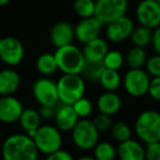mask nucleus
<instances>
[{
    "mask_svg": "<svg viewBox=\"0 0 160 160\" xmlns=\"http://www.w3.org/2000/svg\"><path fill=\"white\" fill-rule=\"evenodd\" d=\"M128 0H96L94 17L103 25L126 16Z\"/></svg>",
    "mask_w": 160,
    "mask_h": 160,
    "instance_id": "0eeeda50",
    "label": "nucleus"
},
{
    "mask_svg": "<svg viewBox=\"0 0 160 160\" xmlns=\"http://www.w3.org/2000/svg\"><path fill=\"white\" fill-rule=\"evenodd\" d=\"M45 160H75L71 153L68 151L64 150V149H59V150L55 151V152L51 153V155L46 156Z\"/></svg>",
    "mask_w": 160,
    "mask_h": 160,
    "instance_id": "c9c22d12",
    "label": "nucleus"
},
{
    "mask_svg": "<svg viewBox=\"0 0 160 160\" xmlns=\"http://www.w3.org/2000/svg\"><path fill=\"white\" fill-rule=\"evenodd\" d=\"M33 142L38 152L44 155H51L62 149V132L56 126L49 124L41 125L33 135Z\"/></svg>",
    "mask_w": 160,
    "mask_h": 160,
    "instance_id": "39448f33",
    "label": "nucleus"
},
{
    "mask_svg": "<svg viewBox=\"0 0 160 160\" xmlns=\"http://www.w3.org/2000/svg\"><path fill=\"white\" fill-rule=\"evenodd\" d=\"M55 108L53 107H41L38 110L42 120H52L55 116Z\"/></svg>",
    "mask_w": 160,
    "mask_h": 160,
    "instance_id": "e433bc0d",
    "label": "nucleus"
},
{
    "mask_svg": "<svg viewBox=\"0 0 160 160\" xmlns=\"http://www.w3.org/2000/svg\"><path fill=\"white\" fill-rule=\"evenodd\" d=\"M99 83L104 91L115 92L122 85V77L118 70L104 68L99 79Z\"/></svg>",
    "mask_w": 160,
    "mask_h": 160,
    "instance_id": "4be33fe9",
    "label": "nucleus"
},
{
    "mask_svg": "<svg viewBox=\"0 0 160 160\" xmlns=\"http://www.w3.org/2000/svg\"><path fill=\"white\" fill-rule=\"evenodd\" d=\"M151 44L155 49L156 54L160 55V27L152 30V38H151Z\"/></svg>",
    "mask_w": 160,
    "mask_h": 160,
    "instance_id": "4c0bfd02",
    "label": "nucleus"
},
{
    "mask_svg": "<svg viewBox=\"0 0 160 160\" xmlns=\"http://www.w3.org/2000/svg\"><path fill=\"white\" fill-rule=\"evenodd\" d=\"M109 51V45L107 41L101 38H97L86 43L82 49V54L85 56L86 62H102L103 58L105 57Z\"/></svg>",
    "mask_w": 160,
    "mask_h": 160,
    "instance_id": "f3484780",
    "label": "nucleus"
},
{
    "mask_svg": "<svg viewBox=\"0 0 160 160\" xmlns=\"http://www.w3.org/2000/svg\"><path fill=\"white\" fill-rule=\"evenodd\" d=\"M36 69L41 75H43V77H48L55 73L58 68L54 53H43L38 56L36 59Z\"/></svg>",
    "mask_w": 160,
    "mask_h": 160,
    "instance_id": "5701e85b",
    "label": "nucleus"
},
{
    "mask_svg": "<svg viewBox=\"0 0 160 160\" xmlns=\"http://www.w3.org/2000/svg\"><path fill=\"white\" fill-rule=\"evenodd\" d=\"M93 124L96 125L97 129L99 132H107L111 128L112 126V120H111V116L109 115H105V114L102 113H99L96 118H93Z\"/></svg>",
    "mask_w": 160,
    "mask_h": 160,
    "instance_id": "473e14b6",
    "label": "nucleus"
},
{
    "mask_svg": "<svg viewBox=\"0 0 160 160\" xmlns=\"http://www.w3.org/2000/svg\"><path fill=\"white\" fill-rule=\"evenodd\" d=\"M23 110L22 102L16 97H0V122L6 124L18 122Z\"/></svg>",
    "mask_w": 160,
    "mask_h": 160,
    "instance_id": "4468645a",
    "label": "nucleus"
},
{
    "mask_svg": "<svg viewBox=\"0 0 160 160\" xmlns=\"http://www.w3.org/2000/svg\"><path fill=\"white\" fill-rule=\"evenodd\" d=\"M156 1H157V2H158V3H159V5H160V0H156Z\"/></svg>",
    "mask_w": 160,
    "mask_h": 160,
    "instance_id": "a19ab883",
    "label": "nucleus"
},
{
    "mask_svg": "<svg viewBox=\"0 0 160 160\" xmlns=\"http://www.w3.org/2000/svg\"><path fill=\"white\" fill-rule=\"evenodd\" d=\"M102 64L104 68L118 70L124 64V56L118 51H109L103 58Z\"/></svg>",
    "mask_w": 160,
    "mask_h": 160,
    "instance_id": "c756f323",
    "label": "nucleus"
},
{
    "mask_svg": "<svg viewBox=\"0 0 160 160\" xmlns=\"http://www.w3.org/2000/svg\"><path fill=\"white\" fill-rule=\"evenodd\" d=\"M136 19L142 27L155 30L160 27V5L156 0H142L136 8Z\"/></svg>",
    "mask_w": 160,
    "mask_h": 160,
    "instance_id": "9b49d317",
    "label": "nucleus"
},
{
    "mask_svg": "<svg viewBox=\"0 0 160 160\" xmlns=\"http://www.w3.org/2000/svg\"><path fill=\"white\" fill-rule=\"evenodd\" d=\"M145 160H160V142L146 144Z\"/></svg>",
    "mask_w": 160,
    "mask_h": 160,
    "instance_id": "72a5a7b5",
    "label": "nucleus"
},
{
    "mask_svg": "<svg viewBox=\"0 0 160 160\" xmlns=\"http://www.w3.org/2000/svg\"><path fill=\"white\" fill-rule=\"evenodd\" d=\"M147 59V52L145 48L133 46L126 55V62L129 69H142L145 66Z\"/></svg>",
    "mask_w": 160,
    "mask_h": 160,
    "instance_id": "b1692460",
    "label": "nucleus"
},
{
    "mask_svg": "<svg viewBox=\"0 0 160 160\" xmlns=\"http://www.w3.org/2000/svg\"><path fill=\"white\" fill-rule=\"evenodd\" d=\"M1 40H2V38H0V43H1Z\"/></svg>",
    "mask_w": 160,
    "mask_h": 160,
    "instance_id": "79ce46f5",
    "label": "nucleus"
},
{
    "mask_svg": "<svg viewBox=\"0 0 160 160\" xmlns=\"http://www.w3.org/2000/svg\"><path fill=\"white\" fill-rule=\"evenodd\" d=\"M75 160H96L93 157H90V156H82V157H79L78 159Z\"/></svg>",
    "mask_w": 160,
    "mask_h": 160,
    "instance_id": "58836bf2",
    "label": "nucleus"
},
{
    "mask_svg": "<svg viewBox=\"0 0 160 160\" xmlns=\"http://www.w3.org/2000/svg\"><path fill=\"white\" fill-rule=\"evenodd\" d=\"M19 124L27 135L33 137L36 129L42 125V118L38 111L34 109H24L19 118Z\"/></svg>",
    "mask_w": 160,
    "mask_h": 160,
    "instance_id": "412c9836",
    "label": "nucleus"
},
{
    "mask_svg": "<svg viewBox=\"0 0 160 160\" xmlns=\"http://www.w3.org/2000/svg\"><path fill=\"white\" fill-rule=\"evenodd\" d=\"M110 131H111L112 137L118 142L131 139L132 129H131V127L128 126V124L123 122V121H118V122L113 123L111 128H110Z\"/></svg>",
    "mask_w": 160,
    "mask_h": 160,
    "instance_id": "c85d7f7f",
    "label": "nucleus"
},
{
    "mask_svg": "<svg viewBox=\"0 0 160 160\" xmlns=\"http://www.w3.org/2000/svg\"><path fill=\"white\" fill-rule=\"evenodd\" d=\"M103 24L96 18L81 19L75 27V38L80 43L86 44L97 38H100Z\"/></svg>",
    "mask_w": 160,
    "mask_h": 160,
    "instance_id": "ddd939ff",
    "label": "nucleus"
},
{
    "mask_svg": "<svg viewBox=\"0 0 160 160\" xmlns=\"http://www.w3.org/2000/svg\"><path fill=\"white\" fill-rule=\"evenodd\" d=\"M104 70V66L102 62H86L85 67L81 71V77L90 82H99L100 76Z\"/></svg>",
    "mask_w": 160,
    "mask_h": 160,
    "instance_id": "cd10ccee",
    "label": "nucleus"
},
{
    "mask_svg": "<svg viewBox=\"0 0 160 160\" xmlns=\"http://www.w3.org/2000/svg\"><path fill=\"white\" fill-rule=\"evenodd\" d=\"M38 153L33 138L27 134L8 136L1 147L3 160H38Z\"/></svg>",
    "mask_w": 160,
    "mask_h": 160,
    "instance_id": "f257e3e1",
    "label": "nucleus"
},
{
    "mask_svg": "<svg viewBox=\"0 0 160 160\" xmlns=\"http://www.w3.org/2000/svg\"><path fill=\"white\" fill-rule=\"evenodd\" d=\"M54 120L56 123V127L60 132H71L80 118L76 114L72 105L62 103L56 109Z\"/></svg>",
    "mask_w": 160,
    "mask_h": 160,
    "instance_id": "dca6fc26",
    "label": "nucleus"
},
{
    "mask_svg": "<svg viewBox=\"0 0 160 160\" xmlns=\"http://www.w3.org/2000/svg\"><path fill=\"white\" fill-rule=\"evenodd\" d=\"M72 108L79 118H88L90 116V114L92 113V111H93L92 102L89 99L85 98V97L76 101L72 104Z\"/></svg>",
    "mask_w": 160,
    "mask_h": 160,
    "instance_id": "7c9ffc66",
    "label": "nucleus"
},
{
    "mask_svg": "<svg viewBox=\"0 0 160 160\" xmlns=\"http://www.w3.org/2000/svg\"><path fill=\"white\" fill-rule=\"evenodd\" d=\"M105 25V36L110 42L113 43H121L129 38L135 28L133 20L126 16L121 17Z\"/></svg>",
    "mask_w": 160,
    "mask_h": 160,
    "instance_id": "f8f14e48",
    "label": "nucleus"
},
{
    "mask_svg": "<svg viewBox=\"0 0 160 160\" xmlns=\"http://www.w3.org/2000/svg\"><path fill=\"white\" fill-rule=\"evenodd\" d=\"M11 0H0V8L1 7H5V6H7L8 3L10 2Z\"/></svg>",
    "mask_w": 160,
    "mask_h": 160,
    "instance_id": "ea45409f",
    "label": "nucleus"
},
{
    "mask_svg": "<svg viewBox=\"0 0 160 160\" xmlns=\"http://www.w3.org/2000/svg\"><path fill=\"white\" fill-rule=\"evenodd\" d=\"M116 149L109 142H99L93 148V158L96 160H115Z\"/></svg>",
    "mask_w": 160,
    "mask_h": 160,
    "instance_id": "a878e982",
    "label": "nucleus"
},
{
    "mask_svg": "<svg viewBox=\"0 0 160 160\" xmlns=\"http://www.w3.org/2000/svg\"><path fill=\"white\" fill-rule=\"evenodd\" d=\"M32 93L41 107L55 108L59 103L56 82L48 77H41L36 79L32 87Z\"/></svg>",
    "mask_w": 160,
    "mask_h": 160,
    "instance_id": "1a4fd4ad",
    "label": "nucleus"
},
{
    "mask_svg": "<svg viewBox=\"0 0 160 160\" xmlns=\"http://www.w3.org/2000/svg\"><path fill=\"white\" fill-rule=\"evenodd\" d=\"M100 132L89 118H80L71 131L73 144L81 150H90L99 142Z\"/></svg>",
    "mask_w": 160,
    "mask_h": 160,
    "instance_id": "423d86ee",
    "label": "nucleus"
},
{
    "mask_svg": "<svg viewBox=\"0 0 160 160\" xmlns=\"http://www.w3.org/2000/svg\"><path fill=\"white\" fill-rule=\"evenodd\" d=\"M57 68L65 75H81L86 64L82 51L73 44L56 48L54 53Z\"/></svg>",
    "mask_w": 160,
    "mask_h": 160,
    "instance_id": "f03ea898",
    "label": "nucleus"
},
{
    "mask_svg": "<svg viewBox=\"0 0 160 160\" xmlns=\"http://www.w3.org/2000/svg\"><path fill=\"white\" fill-rule=\"evenodd\" d=\"M116 155L120 160H145V148L135 139H127L118 144Z\"/></svg>",
    "mask_w": 160,
    "mask_h": 160,
    "instance_id": "a211bd4d",
    "label": "nucleus"
},
{
    "mask_svg": "<svg viewBox=\"0 0 160 160\" xmlns=\"http://www.w3.org/2000/svg\"><path fill=\"white\" fill-rule=\"evenodd\" d=\"M24 58V47L13 36L3 38L0 43V60L8 67L18 66Z\"/></svg>",
    "mask_w": 160,
    "mask_h": 160,
    "instance_id": "9d476101",
    "label": "nucleus"
},
{
    "mask_svg": "<svg viewBox=\"0 0 160 160\" xmlns=\"http://www.w3.org/2000/svg\"><path fill=\"white\" fill-rule=\"evenodd\" d=\"M73 11L81 19L94 17L96 0H75L73 1Z\"/></svg>",
    "mask_w": 160,
    "mask_h": 160,
    "instance_id": "bb28decb",
    "label": "nucleus"
},
{
    "mask_svg": "<svg viewBox=\"0 0 160 160\" xmlns=\"http://www.w3.org/2000/svg\"><path fill=\"white\" fill-rule=\"evenodd\" d=\"M135 133L145 144L160 142V113L155 110L142 111L135 121Z\"/></svg>",
    "mask_w": 160,
    "mask_h": 160,
    "instance_id": "20e7f679",
    "label": "nucleus"
},
{
    "mask_svg": "<svg viewBox=\"0 0 160 160\" xmlns=\"http://www.w3.org/2000/svg\"><path fill=\"white\" fill-rule=\"evenodd\" d=\"M57 92L59 102L72 105L86 93V81L81 75H65L57 80Z\"/></svg>",
    "mask_w": 160,
    "mask_h": 160,
    "instance_id": "7ed1b4c3",
    "label": "nucleus"
},
{
    "mask_svg": "<svg viewBox=\"0 0 160 160\" xmlns=\"http://www.w3.org/2000/svg\"><path fill=\"white\" fill-rule=\"evenodd\" d=\"M49 38L55 48L72 44L75 40V28L68 22H57L52 27Z\"/></svg>",
    "mask_w": 160,
    "mask_h": 160,
    "instance_id": "2eb2a0df",
    "label": "nucleus"
},
{
    "mask_svg": "<svg viewBox=\"0 0 160 160\" xmlns=\"http://www.w3.org/2000/svg\"><path fill=\"white\" fill-rule=\"evenodd\" d=\"M129 38H131V42L134 46L145 48V47L149 46V45L151 44L152 30L139 25V27H137V28H134Z\"/></svg>",
    "mask_w": 160,
    "mask_h": 160,
    "instance_id": "393cba45",
    "label": "nucleus"
},
{
    "mask_svg": "<svg viewBox=\"0 0 160 160\" xmlns=\"http://www.w3.org/2000/svg\"><path fill=\"white\" fill-rule=\"evenodd\" d=\"M122 108V99L116 92L105 91L100 94L97 100V109L99 113L105 115H115Z\"/></svg>",
    "mask_w": 160,
    "mask_h": 160,
    "instance_id": "aec40b11",
    "label": "nucleus"
},
{
    "mask_svg": "<svg viewBox=\"0 0 160 160\" xmlns=\"http://www.w3.org/2000/svg\"><path fill=\"white\" fill-rule=\"evenodd\" d=\"M148 94L152 100L160 102V77H155L150 80Z\"/></svg>",
    "mask_w": 160,
    "mask_h": 160,
    "instance_id": "f704fd0d",
    "label": "nucleus"
},
{
    "mask_svg": "<svg viewBox=\"0 0 160 160\" xmlns=\"http://www.w3.org/2000/svg\"><path fill=\"white\" fill-rule=\"evenodd\" d=\"M150 76L144 69H129L122 79L124 89L131 97L142 98L148 93Z\"/></svg>",
    "mask_w": 160,
    "mask_h": 160,
    "instance_id": "6e6552de",
    "label": "nucleus"
},
{
    "mask_svg": "<svg viewBox=\"0 0 160 160\" xmlns=\"http://www.w3.org/2000/svg\"><path fill=\"white\" fill-rule=\"evenodd\" d=\"M145 68L150 77H160V55L156 54L149 57L145 64Z\"/></svg>",
    "mask_w": 160,
    "mask_h": 160,
    "instance_id": "2f4dec72",
    "label": "nucleus"
},
{
    "mask_svg": "<svg viewBox=\"0 0 160 160\" xmlns=\"http://www.w3.org/2000/svg\"><path fill=\"white\" fill-rule=\"evenodd\" d=\"M21 83V77L18 71L12 68L0 70V97L13 96L18 91Z\"/></svg>",
    "mask_w": 160,
    "mask_h": 160,
    "instance_id": "6ab92c4d",
    "label": "nucleus"
}]
</instances>
